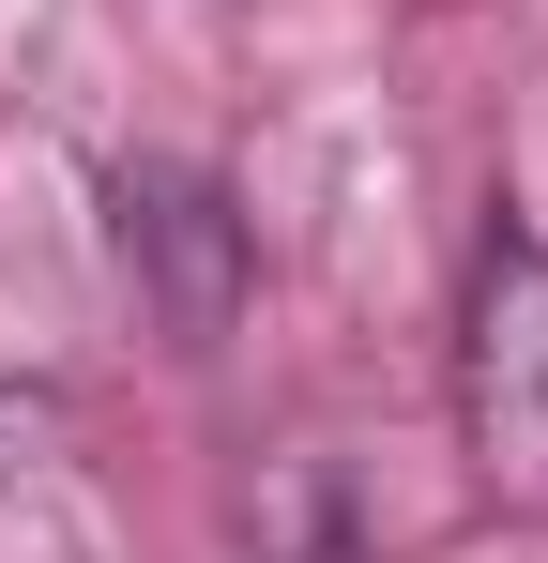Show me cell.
<instances>
[{
	"label": "cell",
	"mask_w": 548,
	"mask_h": 563,
	"mask_svg": "<svg viewBox=\"0 0 548 563\" xmlns=\"http://www.w3.org/2000/svg\"><path fill=\"white\" fill-rule=\"evenodd\" d=\"M457 442L503 503H548V229L487 213L457 275Z\"/></svg>",
	"instance_id": "cell-1"
},
{
	"label": "cell",
	"mask_w": 548,
	"mask_h": 563,
	"mask_svg": "<svg viewBox=\"0 0 548 563\" xmlns=\"http://www.w3.org/2000/svg\"><path fill=\"white\" fill-rule=\"evenodd\" d=\"M122 260L153 275L183 351L229 335V305H244V213L198 184V168H122Z\"/></svg>",
	"instance_id": "cell-2"
},
{
	"label": "cell",
	"mask_w": 548,
	"mask_h": 563,
	"mask_svg": "<svg viewBox=\"0 0 548 563\" xmlns=\"http://www.w3.org/2000/svg\"><path fill=\"white\" fill-rule=\"evenodd\" d=\"M274 563H365V549H351V518H336V503H305V518H289V549H274Z\"/></svg>",
	"instance_id": "cell-3"
}]
</instances>
